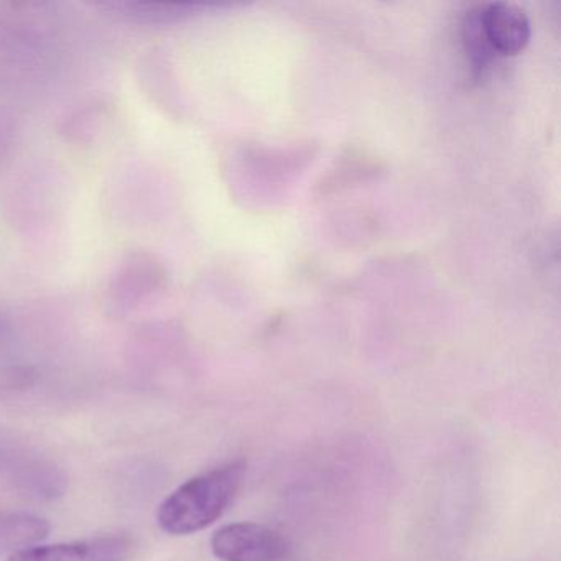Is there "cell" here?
<instances>
[{"mask_svg":"<svg viewBox=\"0 0 561 561\" xmlns=\"http://www.w3.org/2000/svg\"><path fill=\"white\" fill-rule=\"evenodd\" d=\"M211 550L219 561H282L287 557L288 541L274 528L238 522L215 531Z\"/></svg>","mask_w":561,"mask_h":561,"instance_id":"obj_2","label":"cell"},{"mask_svg":"<svg viewBox=\"0 0 561 561\" xmlns=\"http://www.w3.org/2000/svg\"><path fill=\"white\" fill-rule=\"evenodd\" d=\"M482 27L492 50L512 55L520 51L530 38L527 14L508 2H492L481 12Z\"/></svg>","mask_w":561,"mask_h":561,"instance_id":"obj_5","label":"cell"},{"mask_svg":"<svg viewBox=\"0 0 561 561\" xmlns=\"http://www.w3.org/2000/svg\"><path fill=\"white\" fill-rule=\"evenodd\" d=\"M244 476L245 462L239 459L183 482L160 504L159 527L170 535L205 530L232 504Z\"/></svg>","mask_w":561,"mask_h":561,"instance_id":"obj_1","label":"cell"},{"mask_svg":"<svg viewBox=\"0 0 561 561\" xmlns=\"http://www.w3.org/2000/svg\"><path fill=\"white\" fill-rule=\"evenodd\" d=\"M98 8H103L111 15L124 19L136 24H162L172 21L179 14L180 5L159 4V2H136V0H114V2H101Z\"/></svg>","mask_w":561,"mask_h":561,"instance_id":"obj_8","label":"cell"},{"mask_svg":"<svg viewBox=\"0 0 561 561\" xmlns=\"http://www.w3.org/2000/svg\"><path fill=\"white\" fill-rule=\"evenodd\" d=\"M38 67V51L28 35L0 31V88L28 80Z\"/></svg>","mask_w":561,"mask_h":561,"instance_id":"obj_6","label":"cell"},{"mask_svg":"<svg viewBox=\"0 0 561 561\" xmlns=\"http://www.w3.org/2000/svg\"><path fill=\"white\" fill-rule=\"evenodd\" d=\"M9 337V327L8 323H5L4 318H2V314H0V347L4 346L5 341H8Z\"/></svg>","mask_w":561,"mask_h":561,"instance_id":"obj_9","label":"cell"},{"mask_svg":"<svg viewBox=\"0 0 561 561\" xmlns=\"http://www.w3.org/2000/svg\"><path fill=\"white\" fill-rule=\"evenodd\" d=\"M48 534H50V524L38 515H0V550L19 551L34 547Z\"/></svg>","mask_w":561,"mask_h":561,"instance_id":"obj_7","label":"cell"},{"mask_svg":"<svg viewBox=\"0 0 561 561\" xmlns=\"http://www.w3.org/2000/svg\"><path fill=\"white\" fill-rule=\"evenodd\" d=\"M163 271L159 262L149 254H133L127 257L111 278L107 301L111 310H133L144 298L162 287Z\"/></svg>","mask_w":561,"mask_h":561,"instance_id":"obj_4","label":"cell"},{"mask_svg":"<svg viewBox=\"0 0 561 561\" xmlns=\"http://www.w3.org/2000/svg\"><path fill=\"white\" fill-rule=\"evenodd\" d=\"M133 540L126 535H103L71 543L34 545L14 551L5 561H126Z\"/></svg>","mask_w":561,"mask_h":561,"instance_id":"obj_3","label":"cell"}]
</instances>
